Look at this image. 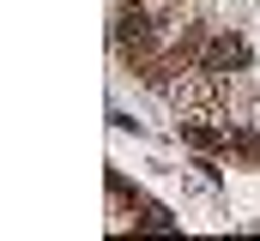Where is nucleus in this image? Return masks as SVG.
I'll return each instance as SVG.
<instances>
[{
	"instance_id": "f257e3e1",
	"label": "nucleus",
	"mask_w": 260,
	"mask_h": 241,
	"mask_svg": "<svg viewBox=\"0 0 260 241\" xmlns=\"http://www.w3.org/2000/svg\"><path fill=\"white\" fill-rule=\"evenodd\" d=\"M109 211H115V223H109V229H121V223H127V211H139V217H133V229H164V235L176 229V217H170L164 205H151L139 187H127V175H109Z\"/></svg>"
}]
</instances>
